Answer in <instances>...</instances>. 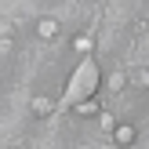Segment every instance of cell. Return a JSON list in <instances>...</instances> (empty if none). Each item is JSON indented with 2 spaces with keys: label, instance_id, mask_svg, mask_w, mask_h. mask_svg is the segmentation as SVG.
I'll return each instance as SVG.
<instances>
[{
  "label": "cell",
  "instance_id": "6da1fadb",
  "mask_svg": "<svg viewBox=\"0 0 149 149\" xmlns=\"http://www.w3.org/2000/svg\"><path fill=\"white\" fill-rule=\"evenodd\" d=\"M95 87H98V65L91 62V58H84V62L77 65V73L69 77V102H80V98H91Z\"/></svg>",
  "mask_w": 149,
  "mask_h": 149
},
{
  "label": "cell",
  "instance_id": "7a4b0ae2",
  "mask_svg": "<svg viewBox=\"0 0 149 149\" xmlns=\"http://www.w3.org/2000/svg\"><path fill=\"white\" fill-rule=\"evenodd\" d=\"M36 36H40V40H55V36H58V29H62V26H58V18H51V15H44V18H36Z\"/></svg>",
  "mask_w": 149,
  "mask_h": 149
},
{
  "label": "cell",
  "instance_id": "3957f363",
  "mask_svg": "<svg viewBox=\"0 0 149 149\" xmlns=\"http://www.w3.org/2000/svg\"><path fill=\"white\" fill-rule=\"evenodd\" d=\"M113 142L116 146H131L135 142V127H131V124H116L113 127Z\"/></svg>",
  "mask_w": 149,
  "mask_h": 149
},
{
  "label": "cell",
  "instance_id": "277c9868",
  "mask_svg": "<svg viewBox=\"0 0 149 149\" xmlns=\"http://www.w3.org/2000/svg\"><path fill=\"white\" fill-rule=\"evenodd\" d=\"M73 106H77V116H98V102H95V95H91V98L73 102Z\"/></svg>",
  "mask_w": 149,
  "mask_h": 149
},
{
  "label": "cell",
  "instance_id": "5b68a950",
  "mask_svg": "<svg viewBox=\"0 0 149 149\" xmlns=\"http://www.w3.org/2000/svg\"><path fill=\"white\" fill-rule=\"evenodd\" d=\"M33 113L36 116H51V113H55V102L44 98V95H36V98H33Z\"/></svg>",
  "mask_w": 149,
  "mask_h": 149
},
{
  "label": "cell",
  "instance_id": "8992f818",
  "mask_svg": "<svg viewBox=\"0 0 149 149\" xmlns=\"http://www.w3.org/2000/svg\"><path fill=\"white\" fill-rule=\"evenodd\" d=\"M91 47H95V40L87 33H80L77 40H73V51H77V55H91Z\"/></svg>",
  "mask_w": 149,
  "mask_h": 149
},
{
  "label": "cell",
  "instance_id": "52a82bcc",
  "mask_svg": "<svg viewBox=\"0 0 149 149\" xmlns=\"http://www.w3.org/2000/svg\"><path fill=\"white\" fill-rule=\"evenodd\" d=\"M127 84H131L127 73H113V77H109V87H113V91H120V87H127Z\"/></svg>",
  "mask_w": 149,
  "mask_h": 149
},
{
  "label": "cell",
  "instance_id": "ba28073f",
  "mask_svg": "<svg viewBox=\"0 0 149 149\" xmlns=\"http://www.w3.org/2000/svg\"><path fill=\"white\" fill-rule=\"evenodd\" d=\"M131 84H138V87H149V69H135V73H131Z\"/></svg>",
  "mask_w": 149,
  "mask_h": 149
},
{
  "label": "cell",
  "instance_id": "9c48e42d",
  "mask_svg": "<svg viewBox=\"0 0 149 149\" xmlns=\"http://www.w3.org/2000/svg\"><path fill=\"white\" fill-rule=\"evenodd\" d=\"M15 36V22L7 18V22H0V40H11Z\"/></svg>",
  "mask_w": 149,
  "mask_h": 149
}]
</instances>
